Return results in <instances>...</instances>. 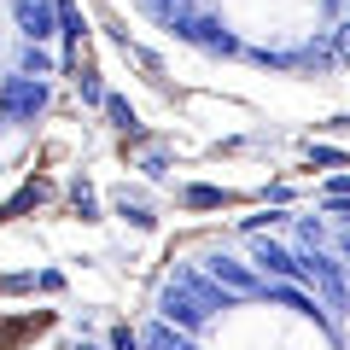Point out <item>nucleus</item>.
Masks as SVG:
<instances>
[{"label": "nucleus", "mask_w": 350, "mask_h": 350, "mask_svg": "<svg viewBox=\"0 0 350 350\" xmlns=\"http://www.w3.org/2000/svg\"><path fill=\"white\" fill-rule=\"evenodd\" d=\"M228 304H234V298H228V292H216L211 280L175 275L170 286H163V298H158V315H163L170 327H199L211 310H228Z\"/></svg>", "instance_id": "obj_1"}, {"label": "nucleus", "mask_w": 350, "mask_h": 350, "mask_svg": "<svg viewBox=\"0 0 350 350\" xmlns=\"http://www.w3.org/2000/svg\"><path fill=\"white\" fill-rule=\"evenodd\" d=\"M251 262H257L262 275H275L280 286H298V280H304V262L292 257L286 245H275V239H257V245H251Z\"/></svg>", "instance_id": "obj_2"}, {"label": "nucleus", "mask_w": 350, "mask_h": 350, "mask_svg": "<svg viewBox=\"0 0 350 350\" xmlns=\"http://www.w3.org/2000/svg\"><path fill=\"white\" fill-rule=\"evenodd\" d=\"M211 275H216V280H228L234 292H262V286H257V275H245V269H239V262H228V257H216V262H211Z\"/></svg>", "instance_id": "obj_3"}, {"label": "nucleus", "mask_w": 350, "mask_h": 350, "mask_svg": "<svg viewBox=\"0 0 350 350\" xmlns=\"http://www.w3.org/2000/svg\"><path fill=\"white\" fill-rule=\"evenodd\" d=\"M187 204H199V211H211V204H222V193H216V187H193V193H187Z\"/></svg>", "instance_id": "obj_4"}, {"label": "nucleus", "mask_w": 350, "mask_h": 350, "mask_svg": "<svg viewBox=\"0 0 350 350\" xmlns=\"http://www.w3.org/2000/svg\"><path fill=\"white\" fill-rule=\"evenodd\" d=\"M310 158H315V163H350L338 146H310Z\"/></svg>", "instance_id": "obj_5"}, {"label": "nucleus", "mask_w": 350, "mask_h": 350, "mask_svg": "<svg viewBox=\"0 0 350 350\" xmlns=\"http://www.w3.org/2000/svg\"><path fill=\"white\" fill-rule=\"evenodd\" d=\"M111 350H140V333H129V327H117V333H111Z\"/></svg>", "instance_id": "obj_6"}, {"label": "nucleus", "mask_w": 350, "mask_h": 350, "mask_svg": "<svg viewBox=\"0 0 350 350\" xmlns=\"http://www.w3.org/2000/svg\"><path fill=\"white\" fill-rule=\"evenodd\" d=\"M70 350H100V345H88V338H76V345H70Z\"/></svg>", "instance_id": "obj_7"}, {"label": "nucleus", "mask_w": 350, "mask_h": 350, "mask_svg": "<svg viewBox=\"0 0 350 350\" xmlns=\"http://www.w3.org/2000/svg\"><path fill=\"white\" fill-rule=\"evenodd\" d=\"M345 257H350V234H345Z\"/></svg>", "instance_id": "obj_8"}]
</instances>
